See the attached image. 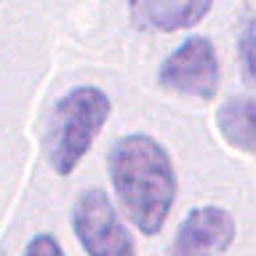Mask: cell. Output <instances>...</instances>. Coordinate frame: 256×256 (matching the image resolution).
<instances>
[{
    "instance_id": "cell-1",
    "label": "cell",
    "mask_w": 256,
    "mask_h": 256,
    "mask_svg": "<svg viewBox=\"0 0 256 256\" xmlns=\"http://www.w3.org/2000/svg\"><path fill=\"white\" fill-rule=\"evenodd\" d=\"M110 179L128 219L144 235H158L176 200L168 150L147 134L123 136L110 150Z\"/></svg>"
},
{
    "instance_id": "cell-2",
    "label": "cell",
    "mask_w": 256,
    "mask_h": 256,
    "mask_svg": "<svg viewBox=\"0 0 256 256\" xmlns=\"http://www.w3.org/2000/svg\"><path fill=\"white\" fill-rule=\"evenodd\" d=\"M110 112V96L96 86H78L54 104L46 126V152L59 176H70L78 168Z\"/></svg>"
},
{
    "instance_id": "cell-3",
    "label": "cell",
    "mask_w": 256,
    "mask_h": 256,
    "mask_svg": "<svg viewBox=\"0 0 256 256\" xmlns=\"http://www.w3.org/2000/svg\"><path fill=\"white\" fill-rule=\"evenodd\" d=\"M72 227L88 256H136L134 238L112 208L107 192L86 190L72 208Z\"/></svg>"
},
{
    "instance_id": "cell-4",
    "label": "cell",
    "mask_w": 256,
    "mask_h": 256,
    "mask_svg": "<svg viewBox=\"0 0 256 256\" xmlns=\"http://www.w3.org/2000/svg\"><path fill=\"white\" fill-rule=\"evenodd\" d=\"M160 86L174 94H184L200 102H211L219 88V59L208 38H187L163 62L158 72Z\"/></svg>"
},
{
    "instance_id": "cell-5",
    "label": "cell",
    "mask_w": 256,
    "mask_h": 256,
    "mask_svg": "<svg viewBox=\"0 0 256 256\" xmlns=\"http://www.w3.org/2000/svg\"><path fill=\"white\" fill-rule=\"evenodd\" d=\"M235 219L219 206H200L176 230L171 256H222L235 243Z\"/></svg>"
},
{
    "instance_id": "cell-6",
    "label": "cell",
    "mask_w": 256,
    "mask_h": 256,
    "mask_svg": "<svg viewBox=\"0 0 256 256\" xmlns=\"http://www.w3.org/2000/svg\"><path fill=\"white\" fill-rule=\"evenodd\" d=\"M214 0H128L134 22L144 30L176 32L195 27L211 11Z\"/></svg>"
},
{
    "instance_id": "cell-7",
    "label": "cell",
    "mask_w": 256,
    "mask_h": 256,
    "mask_svg": "<svg viewBox=\"0 0 256 256\" xmlns=\"http://www.w3.org/2000/svg\"><path fill=\"white\" fill-rule=\"evenodd\" d=\"M216 126L230 147L256 155V99L240 96L224 102L216 115Z\"/></svg>"
},
{
    "instance_id": "cell-8",
    "label": "cell",
    "mask_w": 256,
    "mask_h": 256,
    "mask_svg": "<svg viewBox=\"0 0 256 256\" xmlns=\"http://www.w3.org/2000/svg\"><path fill=\"white\" fill-rule=\"evenodd\" d=\"M238 59H240V75L248 86H256V16H251L238 38Z\"/></svg>"
},
{
    "instance_id": "cell-9",
    "label": "cell",
    "mask_w": 256,
    "mask_h": 256,
    "mask_svg": "<svg viewBox=\"0 0 256 256\" xmlns=\"http://www.w3.org/2000/svg\"><path fill=\"white\" fill-rule=\"evenodd\" d=\"M24 256H67L62 251L59 240H56L54 235H48V232H40V235H35L27 243V248H24Z\"/></svg>"
},
{
    "instance_id": "cell-10",
    "label": "cell",
    "mask_w": 256,
    "mask_h": 256,
    "mask_svg": "<svg viewBox=\"0 0 256 256\" xmlns=\"http://www.w3.org/2000/svg\"><path fill=\"white\" fill-rule=\"evenodd\" d=\"M0 256H6V254H0Z\"/></svg>"
}]
</instances>
